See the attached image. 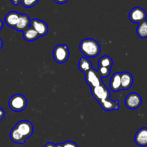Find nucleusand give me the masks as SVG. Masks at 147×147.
Returning a JSON list of instances; mask_svg holds the SVG:
<instances>
[{
  "label": "nucleus",
  "mask_w": 147,
  "mask_h": 147,
  "mask_svg": "<svg viewBox=\"0 0 147 147\" xmlns=\"http://www.w3.org/2000/svg\"><path fill=\"white\" fill-rule=\"evenodd\" d=\"M2 46H3V41H2V40L0 38V49L2 48Z\"/></svg>",
  "instance_id": "c85d7f7f"
},
{
  "label": "nucleus",
  "mask_w": 147,
  "mask_h": 147,
  "mask_svg": "<svg viewBox=\"0 0 147 147\" xmlns=\"http://www.w3.org/2000/svg\"><path fill=\"white\" fill-rule=\"evenodd\" d=\"M4 115H5V112H4V110L2 108H0V121L4 118Z\"/></svg>",
  "instance_id": "b1692460"
},
{
  "label": "nucleus",
  "mask_w": 147,
  "mask_h": 147,
  "mask_svg": "<svg viewBox=\"0 0 147 147\" xmlns=\"http://www.w3.org/2000/svg\"><path fill=\"white\" fill-rule=\"evenodd\" d=\"M113 65V60L109 56H103L100 57L98 60V66L111 68Z\"/></svg>",
  "instance_id": "aec40b11"
},
{
  "label": "nucleus",
  "mask_w": 147,
  "mask_h": 147,
  "mask_svg": "<svg viewBox=\"0 0 147 147\" xmlns=\"http://www.w3.org/2000/svg\"><path fill=\"white\" fill-rule=\"evenodd\" d=\"M69 48L67 45H57L53 50L54 60L58 63H63L66 62L69 58Z\"/></svg>",
  "instance_id": "7ed1b4c3"
},
{
  "label": "nucleus",
  "mask_w": 147,
  "mask_h": 147,
  "mask_svg": "<svg viewBox=\"0 0 147 147\" xmlns=\"http://www.w3.org/2000/svg\"><path fill=\"white\" fill-rule=\"evenodd\" d=\"M102 109L105 111L117 110L119 109V100H113L110 98L102 100L99 102Z\"/></svg>",
  "instance_id": "9d476101"
},
{
  "label": "nucleus",
  "mask_w": 147,
  "mask_h": 147,
  "mask_svg": "<svg viewBox=\"0 0 147 147\" xmlns=\"http://www.w3.org/2000/svg\"><path fill=\"white\" fill-rule=\"evenodd\" d=\"M39 0H22V4L26 8H30L35 5Z\"/></svg>",
  "instance_id": "4be33fe9"
},
{
  "label": "nucleus",
  "mask_w": 147,
  "mask_h": 147,
  "mask_svg": "<svg viewBox=\"0 0 147 147\" xmlns=\"http://www.w3.org/2000/svg\"><path fill=\"white\" fill-rule=\"evenodd\" d=\"M85 78H86V83L88 84L90 88L96 87L103 83L101 77L99 76L98 73L95 71L93 68L85 74Z\"/></svg>",
  "instance_id": "39448f33"
},
{
  "label": "nucleus",
  "mask_w": 147,
  "mask_h": 147,
  "mask_svg": "<svg viewBox=\"0 0 147 147\" xmlns=\"http://www.w3.org/2000/svg\"><path fill=\"white\" fill-rule=\"evenodd\" d=\"M11 1L14 5H18L20 3H21L22 1V0H11Z\"/></svg>",
  "instance_id": "a878e982"
},
{
  "label": "nucleus",
  "mask_w": 147,
  "mask_h": 147,
  "mask_svg": "<svg viewBox=\"0 0 147 147\" xmlns=\"http://www.w3.org/2000/svg\"><path fill=\"white\" fill-rule=\"evenodd\" d=\"M14 127L26 139L31 136L34 131L32 124L30 121L28 120L19 121Z\"/></svg>",
  "instance_id": "423d86ee"
},
{
  "label": "nucleus",
  "mask_w": 147,
  "mask_h": 147,
  "mask_svg": "<svg viewBox=\"0 0 147 147\" xmlns=\"http://www.w3.org/2000/svg\"><path fill=\"white\" fill-rule=\"evenodd\" d=\"M63 147H78L76 143L70 141H65V142L63 143Z\"/></svg>",
  "instance_id": "5701e85b"
},
{
  "label": "nucleus",
  "mask_w": 147,
  "mask_h": 147,
  "mask_svg": "<svg viewBox=\"0 0 147 147\" xmlns=\"http://www.w3.org/2000/svg\"><path fill=\"white\" fill-rule=\"evenodd\" d=\"M23 37H24V40L27 41H34V40H37L40 36L37 31L33 27L30 26L23 31Z\"/></svg>",
  "instance_id": "dca6fc26"
},
{
  "label": "nucleus",
  "mask_w": 147,
  "mask_h": 147,
  "mask_svg": "<svg viewBox=\"0 0 147 147\" xmlns=\"http://www.w3.org/2000/svg\"><path fill=\"white\" fill-rule=\"evenodd\" d=\"M54 1H55L56 3H57V4H65V3H66L68 0H54Z\"/></svg>",
  "instance_id": "bb28decb"
},
{
  "label": "nucleus",
  "mask_w": 147,
  "mask_h": 147,
  "mask_svg": "<svg viewBox=\"0 0 147 147\" xmlns=\"http://www.w3.org/2000/svg\"><path fill=\"white\" fill-rule=\"evenodd\" d=\"M129 20L134 23H140L146 20V12L142 7H136L132 9L129 14Z\"/></svg>",
  "instance_id": "6e6552de"
},
{
  "label": "nucleus",
  "mask_w": 147,
  "mask_h": 147,
  "mask_svg": "<svg viewBox=\"0 0 147 147\" xmlns=\"http://www.w3.org/2000/svg\"><path fill=\"white\" fill-rule=\"evenodd\" d=\"M30 26L34 29L39 34V36H44L48 33V26L42 20L38 19H33L31 20Z\"/></svg>",
  "instance_id": "1a4fd4ad"
},
{
  "label": "nucleus",
  "mask_w": 147,
  "mask_h": 147,
  "mask_svg": "<svg viewBox=\"0 0 147 147\" xmlns=\"http://www.w3.org/2000/svg\"><path fill=\"white\" fill-rule=\"evenodd\" d=\"M44 147H56V144H53L52 142H48L45 145Z\"/></svg>",
  "instance_id": "393cba45"
},
{
  "label": "nucleus",
  "mask_w": 147,
  "mask_h": 147,
  "mask_svg": "<svg viewBox=\"0 0 147 147\" xmlns=\"http://www.w3.org/2000/svg\"><path fill=\"white\" fill-rule=\"evenodd\" d=\"M9 136L11 141H12L13 142L16 143V144H24L26 141V138H24L18 131H17V129L15 127H14V128L11 130L9 133Z\"/></svg>",
  "instance_id": "f3484780"
},
{
  "label": "nucleus",
  "mask_w": 147,
  "mask_h": 147,
  "mask_svg": "<svg viewBox=\"0 0 147 147\" xmlns=\"http://www.w3.org/2000/svg\"><path fill=\"white\" fill-rule=\"evenodd\" d=\"M56 147H63V144H56Z\"/></svg>",
  "instance_id": "c756f323"
},
{
  "label": "nucleus",
  "mask_w": 147,
  "mask_h": 147,
  "mask_svg": "<svg viewBox=\"0 0 147 147\" xmlns=\"http://www.w3.org/2000/svg\"><path fill=\"white\" fill-rule=\"evenodd\" d=\"M91 94L93 97L98 102L106 99H108V98H110L111 96L110 91L105 86L103 82L99 86L91 88Z\"/></svg>",
  "instance_id": "20e7f679"
},
{
  "label": "nucleus",
  "mask_w": 147,
  "mask_h": 147,
  "mask_svg": "<svg viewBox=\"0 0 147 147\" xmlns=\"http://www.w3.org/2000/svg\"><path fill=\"white\" fill-rule=\"evenodd\" d=\"M92 68H93V66H92L91 61L88 59L86 57L80 58L78 63V69L80 71L86 74Z\"/></svg>",
  "instance_id": "a211bd4d"
},
{
  "label": "nucleus",
  "mask_w": 147,
  "mask_h": 147,
  "mask_svg": "<svg viewBox=\"0 0 147 147\" xmlns=\"http://www.w3.org/2000/svg\"><path fill=\"white\" fill-rule=\"evenodd\" d=\"M97 72L98 73L100 77H107L111 73V68L103 67V66H98Z\"/></svg>",
  "instance_id": "412c9836"
},
{
  "label": "nucleus",
  "mask_w": 147,
  "mask_h": 147,
  "mask_svg": "<svg viewBox=\"0 0 147 147\" xmlns=\"http://www.w3.org/2000/svg\"><path fill=\"white\" fill-rule=\"evenodd\" d=\"M30 22H31V20H30V17H29L27 14H20L18 22H17V24H16L14 28L17 30V31L23 32L25 29L30 27Z\"/></svg>",
  "instance_id": "f8f14e48"
},
{
  "label": "nucleus",
  "mask_w": 147,
  "mask_h": 147,
  "mask_svg": "<svg viewBox=\"0 0 147 147\" xmlns=\"http://www.w3.org/2000/svg\"><path fill=\"white\" fill-rule=\"evenodd\" d=\"M134 141L139 146H147V128H142L136 132Z\"/></svg>",
  "instance_id": "9b49d317"
},
{
  "label": "nucleus",
  "mask_w": 147,
  "mask_h": 147,
  "mask_svg": "<svg viewBox=\"0 0 147 147\" xmlns=\"http://www.w3.org/2000/svg\"><path fill=\"white\" fill-rule=\"evenodd\" d=\"M142 99L140 95L136 92L129 93L125 99V105L129 109H137L142 105Z\"/></svg>",
  "instance_id": "0eeeda50"
},
{
  "label": "nucleus",
  "mask_w": 147,
  "mask_h": 147,
  "mask_svg": "<svg viewBox=\"0 0 147 147\" xmlns=\"http://www.w3.org/2000/svg\"><path fill=\"white\" fill-rule=\"evenodd\" d=\"M121 89H125V90L129 89L133 84V76L129 72H122L121 73Z\"/></svg>",
  "instance_id": "ddd939ff"
},
{
  "label": "nucleus",
  "mask_w": 147,
  "mask_h": 147,
  "mask_svg": "<svg viewBox=\"0 0 147 147\" xmlns=\"http://www.w3.org/2000/svg\"><path fill=\"white\" fill-rule=\"evenodd\" d=\"M80 50L86 57L95 58L100 52L99 43L93 38H86L80 43Z\"/></svg>",
  "instance_id": "f257e3e1"
},
{
  "label": "nucleus",
  "mask_w": 147,
  "mask_h": 147,
  "mask_svg": "<svg viewBox=\"0 0 147 147\" xmlns=\"http://www.w3.org/2000/svg\"><path fill=\"white\" fill-rule=\"evenodd\" d=\"M20 14L17 12H9L7 14L4 18V22L9 27L14 28L18 22Z\"/></svg>",
  "instance_id": "2eb2a0df"
},
{
  "label": "nucleus",
  "mask_w": 147,
  "mask_h": 147,
  "mask_svg": "<svg viewBox=\"0 0 147 147\" xmlns=\"http://www.w3.org/2000/svg\"><path fill=\"white\" fill-rule=\"evenodd\" d=\"M2 27H3V22L0 20V30L2 29Z\"/></svg>",
  "instance_id": "cd10ccee"
},
{
  "label": "nucleus",
  "mask_w": 147,
  "mask_h": 147,
  "mask_svg": "<svg viewBox=\"0 0 147 147\" xmlns=\"http://www.w3.org/2000/svg\"><path fill=\"white\" fill-rule=\"evenodd\" d=\"M136 33L138 36L141 38H147V20H145L142 22L139 23L137 28H136Z\"/></svg>",
  "instance_id": "6ab92c4d"
},
{
  "label": "nucleus",
  "mask_w": 147,
  "mask_h": 147,
  "mask_svg": "<svg viewBox=\"0 0 147 147\" xmlns=\"http://www.w3.org/2000/svg\"><path fill=\"white\" fill-rule=\"evenodd\" d=\"M9 106L14 112H21L27 107V99L23 95L16 94L9 100Z\"/></svg>",
  "instance_id": "f03ea898"
},
{
  "label": "nucleus",
  "mask_w": 147,
  "mask_h": 147,
  "mask_svg": "<svg viewBox=\"0 0 147 147\" xmlns=\"http://www.w3.org/2000/svg\"><path fill=\"white\" fill-rule=\"evenodd\" d=\"M110 88L115 92L121 90V73L116 72L112 75L110 80Z\"/></svg>",
  "instance_id": "4468645a"
}]
</instances>
